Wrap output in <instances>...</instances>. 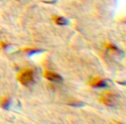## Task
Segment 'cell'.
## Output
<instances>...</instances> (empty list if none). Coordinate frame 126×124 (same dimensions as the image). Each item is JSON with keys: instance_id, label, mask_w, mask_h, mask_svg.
I'll return each mask as SVG.
<instances>
[{"instance_id": "6da1fadb", "label": "cell", "mask_w": 126, "mask_h": 124, "mask_svg": "<svg viewBox=\"0 0 126 124\" xmlns=\"http://www.w3.org/2000/svg\"><path fill=\"white\" fill-rule=\"evenodd\" d=\"M17 80L23 86H30L32 84L35 80L34 72L31 69H24L17 75Z\"/></svg>"}, {"instance_id": "7a4b0ae2", "label": "cell", "mask_w": 126, "mask_h": 124, "mask_svg": "<svg viewBox=\"0 0 126 124\" xmlns=\"http://www.w3.org/2000/svg\"><path fill=\"white\" fill-rule=\"evenodd\" d=\"M100 101L108 106H114L117 103V98L114 94L107 92L101 96Z\"/></svg>"}, {"instance_id": "3957f363", "label": "cell", "mask_w": 126, "mask_h": 124, "mask_svg": "<svg viewBox=\"0 0 126 124\" xmlns=\"http://www.w3.org/2000/svg\"><path fill=\"white\" fill-rule=\"evenodd\" d=\"M43 75L45 78H47V80H49L52 82L61 83L63 81V78L60 75H58V73L54 72L52 71L46 70V71H44Z\"/></svg>"}, {"instance_id": "277c9868", "label": "cell", "mask_w": 126, "mask_h": 124, "mask_svg": "<svg viewBox=\"0 0 126 124\" xmlns=\"http://www.w3.org/2000/svg\"><path fill=\"white\" fill-rule=\"evenodd\" d=\"M89 85L92 87L103 88V87H106L108 86V84L106 80H104L101 78H99V77H95L91 80Z\"/></svg>"}, {"instance_id": "5b68a950", "label": "cell", "mask_w": 126, "mask_h": 124, "mask_svg": "<svg viewBox=\"0 0 126 124\" xmlns=\"http://www.w3.org/2000/svg\"><path fill=\"white\" fill-rule=\"evenodd\" d=\"M54 21L56 24L60 26H65L68 24V20L62 16H55L54 17Z\"/></svg>"}, {"instance_id": "8992f818", "label": "cell", "mask_w": 126, "mask_h": 124, "mask_svg": "<svg viewBox=\"0 0 126 124\" xmlns=\"http://www.w3.org/2000/svg\"><path fill=\"white\" fill-rule=\"evenodd\" d=\"M10 104V99L8 97H3L0 101V106L4 109H8Z\"/></svg>"}, {"instance_id": "52a82bcc", "label": "cell", "mask_w": 126, "mask_h": 124, "mask_svg": "<svg viewBox=\"0 0 126 124\" xmlns=\"http://www.w3.org/2000/svg\"><path fill=\"white\" fill-rule=\"evenodd\" d=\"M115 124H120V123H116Z\"/></svg>"}]
</instances>
